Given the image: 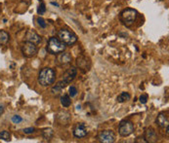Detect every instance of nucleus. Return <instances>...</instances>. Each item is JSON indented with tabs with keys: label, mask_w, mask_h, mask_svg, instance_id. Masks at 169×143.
<instances>
[{
	"label": "nucleus",
	"mask_w": 169,
	"mask_h": 143,
	"mask_svg": "<svg viewBox=\"0 0 169 143\" xmlns=\"http://www.w3.org/2000/svg\"><path fill=\"white\" fill-rule=\"evenodd\" d=\"M38 84L42 87H48L55 83L56 81V72L52 68L44 67L43 69L40 70L38 77H37Z\"/></svg>",
	"instance_id": "1"
},
{
	"label": "nucleus",
	"mask_w": 169,
	"mask_h": 143,
	"mask_svg": "<svg viewBox=\"0 0 169 143\" xmlns=\"http://www.w3.org/2000/svg\"><path fill=\"white\" fill-rule=\"evenodd\" d=\"M66 49V45L56 37H51L46 46V51L51 54H55V56H57L58 54L62 52H65Z\"/></svg>",
	"instance_id": "2"
},
{
	"label": "nucleus",
	"mask_w": 169,
	"mask_h": 143,
	"mask_svg": "<svg viewBox=\"0 0 169 143\" xmlns=\"http://www.w3.org/2000/svg\"><path fill=\"white\" fill-rule=\"evenodd\" d=\"M58 38L66 46H71V45L75 44L77 42L76 34L73 33L72 31H71L69 29H66V28H62V29L59 30Z\"/></svg>",
	"instance_id": "3"
},
{
	"label": "nucleus",
	"mask_w": 169,
	"mask_h": 143,
	"mask_svg": "<svg viewBox=\"0 0 169 143\" xmlns=\"http://www.w3.org/2000/svg\"><path fill=\"white\" fill-rule=\"evenodd\" d=\"M137 16H138V13L136 10L128 8V9H125L121 12L120 20L124 25L129 26L135 23V20H136V19H137Z\"/></svg>",
	"instance_id": "4"
},
{
	"label": "nucleus",
	"mask_w": 169,
	"mask_h": 143,
	"mask_svg": "<svg viewBox=\"0 0 169 143\" xmlns=\"http://www.w3.org/2000/svg\"><path fill=\"white\" fill-rule=\"evenodd\" d=\"M134 124L129 120H122L119 123L118 132L122 137H127L134 132Z\"/></svg>",
	"instance_id": "5"
},
{
	"label": "nucleus",
	"mask_w": 169,
	"mask_h": 143,
	"mask_svg": "<svg viewBox=\"0 0 169 143\" xmlns=\"http://www.w3.org/2000/svg\"><path fill=\"white\" fill-rule=\"evenodd\" d=\"M38 52V49L35 44L30 43V42H25L23 44L22 46V53L24 54V57L25 58H33L34 56H36V54Z\"/></svg>",
	"instance_id": "6"
},
{
	"label": "nucleus",
	"mask_w": 169,
	"mask_h": 143,
	"mask_svg": "<svg viewBox=\"0 0 169 143\" xmlns=\"http://www.w3.org/2000/svg\"><path fill=\"white\" fill-rule=\"evenodd\" d=\"M97 138L102 143H113L116 141V133L111 129H106V131L100 132Z\"/></svg>",
	"instance_id": "7"
},
{
	"label": "nucleus",
	"mask_w": 169,
	"mask_h": 143,
	"mask_svg": "<svg viewBox=\"0 0 169 143\" xmlns=\"http://www.w3.org/2000/svg\"><path fill=\"white\" fill-rule=\"evenodd\" d=\"M72 133L76 138H82L88 134V129H87V127L83 123H77V124L73 127Z\"/></svg>",
	"instance_id": "8"
},
{
	"label": "nucleus",
	"mask_w": 169,
	"mask_h": 143,
	"mask_svg": "<svg viewBox=\"0 0 169 143\" xmlns=\"http://www.w3.org/2000/svg\"><path fill=\"white\" fill-rule=\"evenodd\" d=\"M72 61V57L71 53H66V52H62L57 54L56 58V63L60 66H66L67 64H70Z\"/></svg>",
	"instance_id": "9"
},
{
	"label": "nucleus",
	"mask_w": 169,
	"mask_h": 143,
	"mask_svg": "<svg viewBox=\"0 0 169 143\" xmlns=\"http://www.w3.org/2000/svg\"><path fill=\"white\" fill-rule=\"evenodd\" d=\"M76 75H77V69L75 67H71V68H69L65 73H64V75H63V81L65 82V83L66 84V85H69V84H71V82L75 79V77H76Z\"/></svg>",
	"instance_id": "10"
},
{
	"label": "nucleus",
	"mask_w": 169,
	"mask_h": 143,
	"mask_svg": "<svg viewBox=\"0 0 169 143\" xmlns=\"http://www.w3.org/2000/svg\"><path fill=\"white\" fill-rule=\"evenodd\" d=\"M25 39L26 42H30L35 45H38L41 43V37H40L38 34L33 31V30H28L25 35Z\"/></svg>",
	"instance_id": "11"
},
{
	"label": "nucleus",
	"mask_w": 169,
	"mask_h": 143,
	"mask_svg": "<svg viewBox=\"0 0 169 143\" xmlns=\"http://www.w3.org/2000/svg\"><path fill=\"white\" fill-rule=\"evenodd\" d=\"M144 138L146 139L147 143H153V142H157L158 141V135H157V132L154 129L150 127V128H147L146 131H145V134H144Z\"/></svg>",
	"instance_id": "12"
},
{
	"label": "nucleus",
	"mask_w": 169,
	"mask_h": 143,
	"mask_svg": "<svg viewBox=\"0 0 169 143\" xmlns=\"http://www.w3.org/2000/svg\"><path fill=\"white\" fill-rule=\"evenodd\" d=\"M76 65L83 71H88L90 68V61L85 57L80 56L76 58Z\"/></svg>",
	"instance_id": "13"
},
{
	"label": "nucleus",
	"mask_w": 169,
	"mask_h": 143,
	"mask_svg": "<svg viewBox=\"0 0 169 143\" xmlns=\"http://www.w3.org/2000/svg\"><path fill=\"white\" fill-rule=\"evenodd\" d=\"M157 124L159 128H164L165 127L169 126V119H168V116L164 113V112H161L158 114V116L157 117Z\"/></svg>",
	"instance_id": "14"
},
{
	"label": "nucleus",
	"mask_w": 169,
	"mask_h": 143,
	"mask_svg": "<svg viewBox=\"0 0 169 143\" xmlns=\"http://www.w3.org/2000/svg\"><path fill=\"white\" fill-rule=\"evenodd\" d=\"M10 40V35L8 32L0 30V45H7Z\"/></svg>",
	"instance_id": "15"
},
{
	"label": "nucleus",
	"mask_w": 169,
	"mask_h": 143,
	"mask_svg": "<svg viewBox=\"0 0 169 143\" xmlns=\"http://www.w3.org/2000/svg\"><path fill=\"white\" fill-rule=\"evenodd\" d=\"M61 104H62L64 107H70L71 104V98L70 97V94L65 93L61 97Z\"/></svg>",
	"instance_id": "16"
},
{
	"label": "nucleus",
	"mask_w": 169,
	"mask_h": 143,
	"mask_svg": "<svg viewBox=\"0 0 169 143\" xmlns=\"http://www.w3.org/2000/svg\"><path fill=\"white\" fill-rule=\"evenodd\" d=\"M42 136L46 140H51L54 136V131L50 128H46L42 131Z\"/></svg>",
	"instance_id": "17"
},
{
	"label": "nucleus",
	"mask_w": 169,
	"mask_h": 143,
	"mask_svg": "<svg viewBox=\"0 0 169 143\" xmlns=\"http://www.w3.org/2000/svg\"><path fill=\"white\" fill-rule=\"evenodd\" d=\"M130 98H131L130 93H126V92H123V93H121L118 95L116 100H117V102H119V103H122V102H125L127 100H129Z\"/></svg>",
	"instance_id": "18"
},
{
	"label": "nucleus",
	"mask_w": 169,
	"mask_h": 143,
	"mask_svg": "<svg viewBox=\"0 0 169 143\" xmlns=\"http://www.w3.org/2000/svg\"><path fill=\"white\" fill-rule=\"evenodd\" d=\"M63 90L64 89L61 87L58 83L54 86L53 88H52V90H51V92H52V93L55 95V97H58V95H60L61 93H62V92H63Z\"/></svg>",
	"instance_id": "19"
},
{
	"label": "nucleus",
	"mask_w": 169,
	"mask_h": 143,
	"mask_svg": "<svg viewBox=\"0 0 169 143\" xmlns=\"http://www.w3.org/2000/svg\"><path fill=\"white\" fill-rule=\"evenodd\" d=\"M0 139H2L4 141H10L11 140V133L7 131L0 132Z\"/></svg>",
	"instance_id": "20"
},
{
	"label": "nucleus",
	"mask_w": 169,
	"mask_h": 143,
	"mask_svg": "<svg viewBox=\"0 0 169 143\" xmlns=\"http://www.w3.org/2000/svg\"><path fill=\"white\" fill-rule=\"evenodd\" d=\"M77 89L74 87V86H71L70 89H69V94H70V97L71 98H74L75 95L77 94Z\"/></svg>",
	"instance_id": "21"
},
{
	"label": "nucleus",
	"mask_w": 169,
	"mask_h": 143,
	"mask_svg": "<svg viewBox=\"0 0 169 143\" xmlns=\"http://www.w3.org/2000/svg\"><path fill=\"white\" fill-rule=\"evenodd\" d=\"M45 12H46V6L43 2H41L40 5L38 6L37 13H38V15H43V14H45Z\"/></svg>",
	"instance_id": "22"
},
{
	"label": "nucleus",
	"mask_w": 169,
	"mask_h": 143,
	"mask_svg": "<svg viewBox=\"0 0 169 143\" xmlns=\"http://www.w3.org/2000/svg\"><path fill=\"white\" fill-rule=\"evenodd\" d=\"M37 23L39 24L40 27H42V28H45V27L47 26V24L45 23V20L41 17H38L37 18Z\"/></svg>",
	"instance_id": "23"
},
{
	"label": "nucleus",
	"mask_w": 169,
	"mask_h": 143,
	"mask_svg": "<svg viewBox=\"0 0 169 143\" xmlns=\"http://www.w3.org/2000/svg\"><path fill=\"white\" fill-rule=\"evenodd\" d=\"M22 121H23V118L19 115H15L12 117V122L14 123V124H19V123H21Z\"/></svg>",
	"instance_id": "24"
},
{
	"label": "nucleus",
	"mask_w": 169,
	"mask_h": 143,
	"mask_svg": "<svg viewBox=\"0 0 169 143\" xmlns=\"http://www.w3.org/2000/svg\"><path fill=\"white\" fill-rule=\"evenodd\" d=\"M148 94H142L141 97L139 98V100H140L141 103L146 104V103H147V101H148Z\"/></svg>",
	"instance_id": "25"
},
{
	"label": "nucleus",
	"mask_w": 169,
	"mask_h": 143,
	"mask_svg": "<svg viewBox=\"0 0 169 143\" xmlns=\"http://www.w3.org/2000/svg\"><path fill=\"white\" fill-rule=\"evenodd\" d=\"M35 131V128H25L23 129V132L25 133V134H30V133H32V132H34Z\"/></svg>",
	"instance_id": "26"
},
{
	"label": "nucleus",
	"mask_w": 169,
	"mask_h": 143,
	"mask_svg": "<svg viewBox=\"0 0 169 143\" xmlns=\"http://www.w3.org/2000/svg\"><path fill=\"white\" fill-rule=\"evenodd\" d=\"M135 142H136V143H139V142H142V143H147L146 139L144 138V136H142V137H138L136 140H135Z\"/></svg>",
	"instance_id": "27"
},
{
	"label": "nucleus",
	"mask_w": 169,
	"mask_h": 143,
	"mask_svg": "<svg viewBox=\"0 0 169 143\" xmlns=\"http://www.w3.org/2000/svg\"><path fill=\"white\" fill-rule=\"evenodd\" d=\"M23 2H25V4H30V2H31V0H22Z\"/></svg>",
	"instance_id": "28"
},
{
	"label": "nucleus",
	"mask_w": 169,
	"mask_h": 143,
	"mask_svg": "<svg viewBox=\"0 0 169 143\" xmlns=\"http://www.w3.org/2000/svg\"><path fill=\"white\" fill-rule=\"evenodd\" d=\"M3 112H4V107L3 106H0V115H1Z\"/></svg>",
	"instance_id": "29"
},
{
	"label": "nucleus",
	"mask_w": 169,
	"mask_h": 143,
	"mask_svg": "<svg viewBox=\"0 0 169 143\" xmlns=\"http://www.w3.org/2000/svg\"><path fill=\"white\" fill-rule=\"evenodd\" d=\"M51 4H52V5H54V6L59 7V4H58V3H56V2H51Z\"/></svg>",
	"instance_id": "30"
}]
</instances>
